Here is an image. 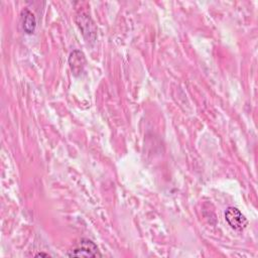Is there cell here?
Returning <instances> with one entry per match:
<instances>
[{
	"mask_svg": "<svg viewBox=\"0 0 258 258\" xmlns=\"http://www.w3.org/2000/svg\"><path fill=\"white\" fill-rule=\"evenodd\" d=\"M67 255L69 257H102L97 245L89 239H82Z\"/></svg>",
	"mask_w": 258,
	"mask_h": 258,
	"instance_id": "1",
	"label": "cell"
},
{
	"mask_svg": "<svg viewBox=\"0 0 258 258\" xmlns=\"http://www.w3.org/2000/svg\"><path fill=\"white\" fill-rule=\"evenodd\" d=\"M76 21L82 31V34L87 42H95L97 37V27L92 18L85 14L81 13L77 16Z\"/></svg>",
	"mask_w": 258,
	"mask_h": 258,
	"instance_id": "2",
	"label": "cell"
},
{
	"mask_svg": "<svg viewBox=\"0 0 258 258\" xmlns=\"http://www.w3.org/2000/svg\"><path fill=\"white\" fill-rule=\"evenodd\" d=\"M225 219L227 223L235 230L242 231L248 225V221L245 216L234 207H229L225 212Z\"/></svg>",
	"mask_w": 258,
	"mask_h": 258,
	"instance_id": "3",
	"label": "cell"
},
{
	"mask_svg": "<svg viewBox=\"0 0 258 258\" xmlns=\"http://www.w3.org/2000/svg\"><path fill=\"white\" fill-rule=\"evenodd\" d=\"M69 64L74 76H80L86 66L85 54L79 49L72 51L69 56Z\"/></svg>",
	"mask_w": 258,
	"mask_h": 258,
	"instance_id": "4",
	"label": "cell"
},
{
	"mask_svg": "<svg viewBox=\"0 0 258 258\" xmlns=\"http://www.w3.org/2000/svg\"><path fill=\"white\" fill-rule=\"evenodd\" d=\"M21 23H22V27L23 30L28 33L31 34L33 33L35 26H36V21H35V17L33 15V13L31 11H29L28 9H24L21 12Z\"/></svg>",
	"mask_w": 258,
	"mask_h": 258,
	"instance_id": "5",
	"label": "cell"
},
{
	"mask_svg": "<svg viewBox=\"0 0 258 258\" xmlns=\"http://www.w3.org/2000/svg\"><path fill=\"white\" fill-rule=\"evenodd\" d=\"M35 256H44V257H48L49 255H48V254H45V253H37V254H35Z\"/></svg>",
	"mask_w": 258,
	"mask_h": 258,
	"instance_id": "6",
	"label": "cell"
}]
</instances>
